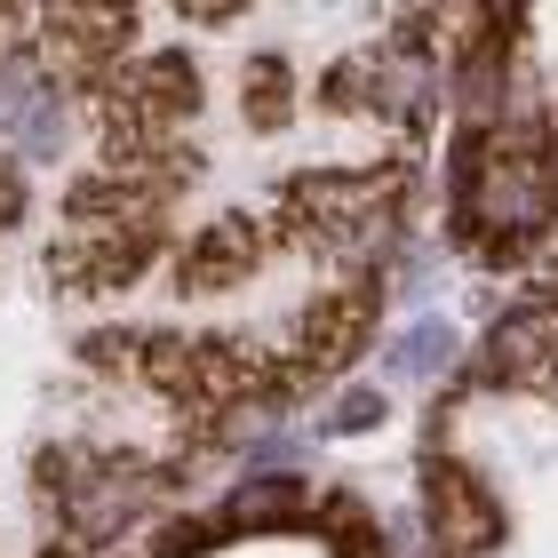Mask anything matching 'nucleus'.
Segmentation results:
<instances>
[{"label": "nucleus", "instance_id": "obj_1", "mask_svg": "<svg viewBox=\"0 0 558 558\" xmlns=\"http://www.w3.org/2000/svg\"><path fill=\"white\" fill-rule=\"evenodd\" d=\"M550 175L535 160H495L487 168V223H543Z\"/></svg>", "mask_w": 558, "mask_h": 558}, {"label": "nucleus", "instance_id": "obj_2", "mask_svg": "<svg viewBox=\"0 0 558 558\" xmlns=\"http://www.w3.org/2000/svg\"><path fill=\"white\" fill-rule=\"evenodd\" d=\"M295 502H303L295 478H247V487L223 502V519H232V526H271V519H288Z\"/></svg>", "mask_w": 558, "mask_h": 558}, {"label": "nucleus", "instance_id": "obj_3", "mask_svg": "<svg viewBox=\"0 0 558 558\" xmlns=\"http://www.w3.org/2000/svg\"><path fill=\"white\" fill-rule=\"evenodd\" d=\"M454 360V327H408V336H399V375H439Z\"/></svg>", "mask_w": 558, "mask_h": 558}, {"label": "nucleus", "instance_id": "obj_4", "mask_svg": "<svg viewBox=\"0 0 558 558\" xmlns=\"http://www.w3.org/2000/svg\"><path fill=\"white\" fill-rule=\"evenodd\" d=\"M375 415H384V399H375V391H351L343 408H336V430H360V423H375Z\"/></svg>", "mask_w": 558, "mask_h": 558}]
</instances>
